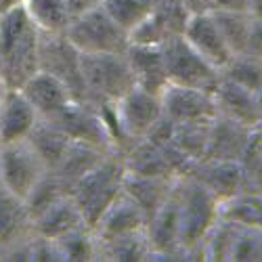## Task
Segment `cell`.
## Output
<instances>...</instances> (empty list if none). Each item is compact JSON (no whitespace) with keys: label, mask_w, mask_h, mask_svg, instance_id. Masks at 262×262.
<instances>
[{"label":"cell","mask_w":262,"mask_h":262,"mask_svg":"<svg viewBox=\"0 0 262 262\" xmlns=\"http://www.w3.org/2000/svg\"><path fill=\"white\" fill-rule=\"evenodd\" d=\"M28 143L38 154V158L45 162L47 170H55L63 160L68 147L72 145L70 137L51 120H38L32 135L28 137Z\"/></svg>","instance_id":"484cf974"},{"label":"cell","mask_w":262,"mask_h":262,"mask_svg":"<svg viewBox=\"0 0 262 262\" xmlns=\"http://www.w3.org/2000/svg\"><path fill=\"white\" fill-rule=\"evenodd\" d=\"M65 195H70V193L65 191L61 181L55 177L53 172H47L45 177H42V181L34 187V191L28 195V200L24 204H26V208H28V212L32 216V221H34L38 214H42L49 206H53L57 200L65 198Z\"/></svg>","instance_id":"d590c367"},{"label":"cell","mask_w":262,"mask_h":262,"mask_svg":"<svg viewBox=\"0 0 262 262\" xmlns=\"http://www.w3.org/2000/svg\"><path fill=\"white\" fill-rule=\"evenodd\" d=\"M177 181L137 177V174H128L126 172L124 193L143 210V214L147 216V223H149V218L154 216L162 208V204L168 200V195H170V191H172V187H174Z\"/></svg>","instance_id":"d4e9b609"},{"label":"cell","mask_w":262,"mask_h":262,"mask_svg":"<svg viewBox=\"0 0 262 262\" xmlns=\"http://www.w3.org/2000/svg\"><path fill=\"white\" fill-rule=\"evenodd\" d=\"M34 235V223L26 204L0 189V254Z\"/></svg>","instance_id":"7402d4cb"},{"label":"cell","mask_w":262,"mask_h":262,"mask_svg":"<svg viewBox=\"0 0 262 262\" xmlns=\"http://www.w3.org/2000/svg\"><path fill=\"white\" fill-rule=\"evenodd\" d=\"M254 97H256V105H258V109H260V114H262V86L254 93Z\"/></svg>","instance_id":"bcb514c9"},{"label":"cell","mask_w":262,"mask_h":262,"mask_svg":"<svg viewBox=\"0 0 262 262\" xmlns=\"http://www.w3.org/2000/svg\"><path fill=\"white\" fill-rule=\"evenodd\" d=\"M252 133H254V128H248L231 118L216 114V118L210 124L208 147H206V156L202 160L239 162L250 145Z\"/></svg>","instance_id":"e0dca14e"},{"label":"cell","mask_w":262,"mask_h":262,"mask_svg":"<svg viewBox=\"0 0 262 262\" xmlns=\"http://www.w3.org/2000/svg\"><path fill=\"white\" fill-rule=\"evenodd\" d=\"M101 7L128 34L154 11L156 0H103Z\"/></svg>","instance_id":"d6a6232c"},{"label":"cell","mask_w":262,"mask_h":262,"mask_svg":"<svg viewBox=\"0 0 262 262\" xmlns=\"http://www.w3.org/2000/svg\"><path fill=\"white\" fill-rule=\"evenodd\" d=\"M250 13L254 17H262V0H250Z\"/></svg>","instance_id":"7bdbcfd3"},{"label":"cell","mask_w":262,"mask_h":262,"mask_svg":"<svg viewBox=\"0 0 262 262\" xmlns=\"http://www.w3.org/2000/svg\"><path fill=\"white\" fill-rule=\"evenodd\" d=\"M82 53L65 38V34H40V70L59 78L72 91L76 101H86L82 80Z\"/></svg>","instance_id":"30bf717a"},{"label":"cell","mask_w":262,"mask_h":262,"mask_svg":"<svg viewBox=\"0 0 262 262\" xmlns=\"http://www.w3.org/2000/svg\"><path fill=\"white\" fill-rule=\"evenodd\" d=\"M97 260H151V246L147 239V231L118 237L112 242H97Z\"/></svg>","instance_id":"83f0119b"},{"label":"cell","mask_w":262,"mask_h":262,"mask_svg":"<svg viewBox=\"0 0 262 262\" xmlns=\"http://www.w3.org/2000/svg\"><path fill=\"white\" fill-rule=\"evenodd\" d=\"M49 170L28 141L0 145V185L13 198L26 202Z\"/></svg>","instance_id":"52a82bcc"},{"label":"cell","mask_w":262,"mask_h":262,"mask_svg":"<svg viewBox=\"0 0 262 262\" xmlns=\"http://www.w3.org/2000/svg\"><path fill=\"white\" fill-rule=\"evenodd\" d=\"M254 130H256V135H258V137H260V141H262V120H260V124H258Z\"/></svg>","instance_id":"7dc6e473"},{"label":"cell","mask_w":262,"mask_h":262,"mask_svg":"<svg viewBox=\"0 0 262 262\" xmlns=\"http://www.w3.org/2000/svg\"><path fill=\"white\" fill-rule=\"evenodd\" d=\"M183 7L189 15L195 13H210L212 11V0H183Z\"/></svg>","instance_id":"b9f144b4"},{"label":"cell","mask_w":262,"mask_h":262,"mask_svg":"<svg viewBox=\"0 0 262 262\" xmlns=\"http://www.w3.org/2000/svg\"><path fill=\"white\" fill-rule=\"evenodd\" d=\"M214 120V118H212ZM212 120H198V122H183L174 124L172 145L189 160H202L206 156L208 137H210V124Z\"/></svg>","instance_id":"f546056e"},{"label":"cell","mask_w":262,"mask_h":262,"mask_svg":"<svg viewBox=\"0 0 262 262\" xmlns=\"http://www.w3.org/2000/svg\"><path fill=\"white\" fill-rule=\"evenodd\" d=\"M0 15H3V13H0Z\"/></svg>","instance_id":"f907efd6"},{"label":"cell","mask_w":262,"mask_h":262,"mask_svg":"<svg viewBox=\"0 0 262 262\" xmlns=\"http://www.w3.org/2000/svg\"><path fill=\"white\" fill-rule=\"evenodd\" d=\"M126 59L130 63V70L135 74V82L139 89L154 95H162L166 91L170 80L162 47L130 45L126 51Z\"/></svg>","instance_id":"ffe728a7"},{"label":"cell","mask_w":262,"mask_h":262,"mask_svg":"<svg viewBox=\"0 0 262 262\" xmlns=\"http://www.w3.org/2000/svg\"><path fill=\"white\" fill-rule=\"evenodd\" d=\"M38 114L24 97L21 91L7 89L0 105V145H11L28 141L34 126L38 124Z\"/></svg>","instance_id":"ac0fdd59"},{"label":"cell","mask_w":262,"mask_h":262,"mask_svg":"<svg viewBox=\"0 0 262 262\" xmlns=\"http://www.w3.org/2000/svg\"><path fill=\"white\" fill-rule=\"evenodd\" d=\"M107 156H112V154H105V151H101L97 147H89V145H82V143H72L68 147V151H65L63 160L59 162V166L55 170H49V172H53L61 181L65 191L72 193L74 185L82 177H86L93 168H97Z\"/></svg>","instance_id":"cb8c5ba5"},{"label":"cell","mask_w":262,"mask_h":262,"mask_svg":"<svg viewBox=\"0 0 262 262\" xmlns=\"http://www.w3.org/2000/svg\"><path fill=\"white\" fill-rule=\"evenodd\" d=\"M181 256L183 260H206L202 242L221 218V202L195 181L181 177Z\"/></svg>","instance_id":"3957f363"},{"label":"cell","mask_w":262,"mask_h":262,"mask_svg":"<svg viewBox=\"0 0 262 262\" xmlns=\"http://www.w3.org/2000/svg\"><path fill=\"white\" fill-rule=\"evenodd\" d=\"M124 158L120 154H112L74 185L70 198L78 206L89 229L99 223V218L107 212V208L124 193Z\"/></svg>","instance_id":"7a4b0ae2"},{"label":"cell","mask_w":262,"mask_h":262,"mask_svg":"<svg viewBox=\"0 0 262 262\" xmlns=\"http://www.w3.org/2000/svg\"><path fill=\"white\" fill-rule=\"evenodd\" d=\"M65 38L84 55L126 53L130 47L128 32L122 26H118L116 21L105 13L103 7L74 17L68 30H65Z\"/></svg>","instance_id":"5b68a950"},{"label":"cell","mask_w":262,"mask_h":262,"mask_svg":"<svg viewBox=\"0 0 262 262\" xmlns=\"http://www.w3.org/2000/svg\"><path fill=\"white\" fill-rule=\"evenodd\" d=\"M103 0H65V5H68L70 13H72V19L78 17V15H84L93 9H99Z\"/></svg>","instance_id":"ab89813d"},{"label":"cell","mask_w":262,"mask_h":262,"mask_svg":"<svg viewBox=\"0 0 262 262\" xmlns=\"http://www.w3.org/2000/svg\"><path fill=\"white\" fill-rule=\"evenodd\" d=\"M212 11H250V0H212Z\"/></svg>","instance_id":"60d3db41"},{"label":"cell","mask_w":262,"mask_h":262,"mask_svg":"<svg viewBox=\"0 0 262 262\" xmlns=\"http://www.w3.org/2000/svg\"><path fill=\"white\" fill-rule=\"evenodd\" d=\"M242 164V174H244V191L242 193H262V141L252 133L250 145L246 154L239 160Z\"/></svg>","instance_id":"8d00e7d4"},{"label":"cell","mask_w":262,"mask_h":262,"mask_svg":"<svg viewBox=\"0 0 262 262\" xmlns=\"http://www.w3.org/2000/svg\"><path fill=\"white\" fill-rule=\"evenodd\" d=\"M38 72L40 32L19 3L0 15V80L19 91Z\"/></svg>","instance_id":"6da1fadb"},{"label":"cell","mask_w":262,"mask_h":262,"mask_svg":"<svg viewBox=\"0 0 262 262\" xmlns=\"http://www.w3.org/2000/svg\"><path fill=\"white\" fill-rule=\"evenodd\" d=\"M21 5L40 34H65L72 24L65 0H21Z\"/></svg>","instance_id":"4316f807"},{"label":"cell","mask_w":262,"mask_h":262,"mask_svg":"<svg viewBox=\"0 0 262 262\" xmlns=\"http://www.w3.org/2000/svg\"><path fill=\"white\" fill-rule=\"evenodd\" d=\"M214 99H216L218 114L244 124L248 128H256L262 120L254 93L242 89V86H237L229 80L221 78V84H218V89L214 91Z\"/></svg>","instance_id":"44dd1931"},{"label":"cell","mask_w":262,"mask_h":262,"mask_svg":"<svg viewBox=\"0 0 262 262\" xmlns=\"http://www.w3.org/2000/svg\"><path fill=\"white\" fill-rule=\"evenodd\" d=\"M162 97V112L174 124L183 122H198V120H212L216 118V99L214 93L187 89V86L168 84Z\"/></svg>","instance_id":"4fadbf2b"},{"label":"cell","mask_w":262,"mask_h":262,"mask_svg":"<svg viewBox=\"0 0 262 262\" xmlns=\"http://www.w3.org/2000/svg\"><path fill=\"white\" fill-rule=\"evenodd\" d=\"M147 239L151 246V260H183L181 256V191L174 183L168 200L149 218Z\"/></svg>","instance_id":"8fae6325"},{"label":"cell","mask_w":262,"mask_h":262,"mask_svg":"<svg viewBox=\"0 0 262 262\" xmlns=\"http://www.w3.org/2000/svg\"><path fill=\"white\" fill-rule=\"evenodd\" d=\"M221 218L262 231V193H237L221 204Z\"/></svg>","instance_id":"4dcf8cb0"},{"label":"cell","mask_w":262,"mask_h":262,"mask_svg":"<svg viewBox=\"0 0 262 262\" xmlns=\"http://www.w3.org/2000/svg\"><path fill=\"white\" fill-rule=\"evenodd\" d=\"M221 78L242 86L246 91L256 93L262 86V59L250 53L233 55L229 63L221 70Z\"/></svg>","instance_id":"1f68e13d"},{"label":"cell","mask_w":262,"mask_h":262,"mask_svg":"<svg viewBox=\"0 0 262 262\" xmlns=\"http://www.w3.org/2000/svg\"><path fill=\"white\" fill-rule=\"evenodd\" d=\"M0 91H5V84H3V80H0Z\"/></svg>","instance_id":"681fc988"},{"label":"cell","mask_w":262,"mask_h":262,"mask_svg":"<svg viewBox=\"0 0 262 262\" xmlns=\"http://www.w3.org/2000/svg\"><path fill=\"white\" fill-rule=\"evenodd\" d=\"M233 55L246 53L254 15L250 11H210Z\"/></svg>","instance_id":"f1b7e54d"},{"label":"cell","mask_w":262,"mask_h":262,"mask_svg":"<svg viewBox=\"0 0 262 262\" xmlns=\"http://www.w3.org/2000/svg\"><path fill=\"white\" fill-rule=\"evenodd\" d=\"M229 260H262V231L237 225Z\"/></svg>","instance_id":"74e56055"},{"label":"cell","mask_w":262,"mask_h":262,"mask_svg":"<svg viewBox=\"0 0 262 262\" xmlns=\"http://www.w3.org/2000/svg\"><path fill=\"white\" fill-rule=\"evenodd\" d=\"M80 65L86 89L84 103H116L137 86L126 53H82Z\"/></svg>","instance_id":"277c9868"},{"label":"cell","mask_w":262,"mask_h":262,"mask_svg":"<svg viewBox=\"0 0 262 262\" xmlns=\"http://www.w3.org/2000/svg\"><path fill=\"white\" fill-rule=\"evenodd\" d=\"M19 91L36 109L40 120H55L72 101H76L72 91L59 78L42 70L34 74Z\"/></svg>","instance_id":"2e32d148"},{"label":"cell","mask_w":262,"mask_h":262,"mask_svg":"<svg viewBox=\"0 0 262 262\" xmlns=\"http://www.w3.org/2000/svg\"><path fill=\"white\" fill-rule=\"evenodd\" d=\"M55 244L63 260H97V237L89 227H80L63 235Z\"/></svg>","instance_id":"e575fe53"},{"label":"cell","mask_w":262,"mask_h":262,"mask_svg":"<svg viewBox=\"0 0 262 262\" xmlns=\"http://www.w3.org/2000/svg\"><path fill=\"white\" fill-rule=\"evenodd\" d=\"M141 231H147V216L126 193H122L120 198L107 208V212L93 227L97 242H112V239L135 235Z\"/></svg>","instance_id":"d6986e66"},{"label":"cell","mask_w":262,"mask_h":262,"mask_svg":"<svg viewBox=\"0 0 262 262\" xmlns=\"http://www.w3.org/2000/svg\"><path fill=\"white\" fill-rule=\"evenodd\" d=\"M189 13L185 7H164L156 5L141 24L128 34L130 45H151L164 47L168 40L183 36Z\"/></svg>","instance_id":"5bb4252c"},{"label":"cell","mask_w":262,"mask_h":262,"mask_svg":"<svg viewBox=\"0 0 262 262\" xmlns=\"http://www.w3.org/2000/svg\"><path fill=\"white\" fill-rule=\"evenodd\" d=\"M122 158L128 174L151 177V179H170V181L185 177L187 166L193 162L185 158L172 143L158 145L149 139L137 141Z\"/></svg>","instance_id":"ba28073f"},{"label":"cell","mask_w":262,"mask_h":262,"mask_svg":"<svg viewBox=\"0 0 262 262\" xmlns=\"http://www.w3.org/2000/svg\"><path fill=\"white\" fill-rule=\"evenodd\" d=\"M183 36L195 51H198L204 59H208L218 70H223L229 63V59L233 57L227 40L223 38L221 30H218V26H216L212 13L189 15Z\"/></svg>","instance_id":"9a60e30c"},{"label":"cell","mask_w":262,"mask_h":262,"mask_svg":"<svg viewBox=\"0 0 262 262\" xmlns=\"http://www.w3.org/2000/svg\"><path fill=\"white\" fill-rule=\"evenodd\" d=\"M235 233H237V225L225 218H218L214 223V227L208 231V235L204 237L202 248H204V258L206 260H214V262H225L231 258V250H233V242H235Z\"/></svg>","instance_id":"836d02e7"},{"label":"cell","mask_w":262,"mask_h":262,"mask_svg":"<svg viewBox=\"0 0 262 262\" xmlns=\"http://www.w3.org/2000/svg\"><path fill=\"white\" fill-rule=\"evenodd\" d=\"M164 49L166 70L170 84L187 86V89H198L206 93H214L221 84V70L204 59L195 51L185 36H177L168 40Z\"/></svg>","instance_id":"8992f818"},{"label":"cell","mask_w":262,"mask_h":262,"mask_svg":"<svg viewBox=\"0 0 262 262\" xmlns=\"http://www.w3.org/2000/svg\"><path fill=\"white\" fill-rule=\"evenodd\" d=\"M21 0H0V13H5V11H9L11 7H15V5H19Z\"/></svg>","instance_id":"ee69618b"},{"label":"cell","mask_w":262,"mask_h":262,"mask_svg":"<svg viewBox=\"0 0 262 262\" xmlns=\"http://www.w3.org/2000/svg\"><path fill=\"white\" fill-rule=\"evenodd\" d=\"M185 177L202 185L221 204L244 191V174H242V164L239 162L195 160L187 166Z\"/></svg>","instance_id":"7c38bea8"},{"label":"cell","mask_w":262,"mask_h":262,"mask_svg":"<svg viewBox=\"0 0 262 262\" xmlns=\"http://www.w3.org/2000/svg\"><path fill=\"white\" fill-rule=\"evenodd\" d=\"M156 5H164V7H183V0H156Z\"/></svg>","instance_id":"f6af8a7d"},{"label":"cell","mask_w":262,"mask_h":262,"mask_svg":"<svg viewBox=\"0 0 262 262\" xmlns=\"http://www.w3.org/2000/svg\"><path fill=\"white\" fill-rule=\"evenodd\" d=\"M7 91V89H5ZM5 91H0V105H3V97H5Z\"/></svg>","instance_id":"c3c4849f"},{"label":"cell","mask_w":262,"mask_h":262,"mask_svg":"<svg viewBox=\"0 0 262 262\" xmlns=\"http://www.w3.org/2000/svg\"><path fill=\"white\" fill-rule=\"evenodd\" d=\"M55 122L72 143H82L89 147H97L105 154H118L114 139L109 135L107 122L103 118L101 105L72 101L63 112L51 120Z\"/></svg>","instance_id":"9c48e42d"},{"label":"cell","mask_w":262,"mask_h":262,"mask_svg":"<svg viewBox=\"0 0 262 262\" xmlns=\"http://www.w3.org/2000/svg\"><path fill=\"white\" fill-rule=\"evenodd\" d=\"M246 53L262 59V17H254V21H252Z\"/></svg>","instance_id":"f35d334b"},{"label":"cell","mask_w":262,"mask_h":262,"mask_svg":"<svg viewBox=\"0 0 262 262\" xmlns=\"http://www.w3.org/2000/svg\"><path fill=\"white\" fill-rule=\"evenodd\" d=\"M32 223H34V235L51 239V242H57L63 235H68L80 227H86L78 206L74 204L70 195L57 200L42 214H38Z\"/></svg>","instance_id":"603a6c76"}]
</instances>
